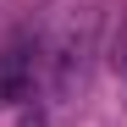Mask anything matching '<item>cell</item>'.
<instances>
[{
  "mask_svg": "<svg viewBox=\"0 0 127 127\" xmlns=\"http://www.w3.org/2000/svg\"><path fill=\"white\" fill-rule=\"evenodd\" d=\"M28 89H33V55H28L22 39H11L0 50V111L17 105V99H28Z\"/></svg>",
  "mask_w": 127,
  "mask_h": 127,
  "instance_id": "6da1fadb",
  "label": "cell"
}]
</instances>
